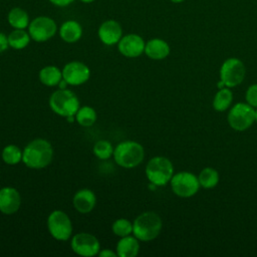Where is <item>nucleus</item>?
Returning a JSON list of instances; mask_svg holds the SVG:
<instances>
[{
    "label": "nucleus",
    "mask_w": 257,
    "mask_h": 257,
    "mask_svg": "<svg viewBox=\"0 0 257 257\" xmlns=\"http://www.w3.org/2000/svg\"><path fill=\"white\" fill-rule=\"evenodd\" d=\"M146 43L139 34L130 33L120 38L117 43V48L120 54L128 58L139 57L145 52Z\"/></svg>",
    "instance_id": "ddd939ff"
},
{
    "label": "nucleus",
    "mask_w": 257,
    "mask_h": 257,
    "mask_svg": "<svg viewBox=\"0 0 257 257\" xmlns=\"http://www.w3.org/2000/svg\"><path fill=\"white\" fill-rule=\"evenodd\" d=\"M96 111L94 108L88 105H84L82 107H79L77 112L75 113V120L81 125V126H91L96 121Z\"/></svg>",
    "instance_id": "5701e85b"
},
{
    "label": "nucleus",
    "mask_w": 257,
    "mask_h": 257,
    "mask_svg": "<svg viewBox=\"0 0 257 257\" xmlns=\"http://www.w3.org/2000/svg\"><path fill=\"white\" fill-rule=\"evenodd\" d=\"M111 230L113 234L118 237L128 236L133 233V223L127 219L119 218L112 223Z\"/></svg>",
    "instance_id": "cd10ccee"
},
{
    "label": "nucleus",
    "mask_w": 257,
    "mask_h": 257,
    "mask_svg": "<svg viewBox=\"0 0 257 257\" xmlns=\"http://www.w3.org/2000/svg\"><path fill=\"white\" fill-rule=\"evenodd\" d=\"M59 36L66 43H74L82 36V27L76 20H66L59 28Z\"/></svg>",
    "instance_id": "a211bd4d"
},
{
    "label": "nucleus",
    "mask_w": 257,
    "mask_h": 257,
    "mask_svg": "<svg viewBox=\"0 0 257 257\" xmlns=\"http://www.w3.org/2000/svg\"><path fill=\"white\" fill-rule=\"evenodd\" d=\"M112 145L105 140L97 141L92 148V152L94 156L99 160H107L113 155Z\"/></svg>",
    "instance_id": "bb28decb"
},
{
    "label": "nucleus",
    "mask_w": 257,
    "mask_h": 257,
    "mask_svg": "<svg viewBox=\"0 0 257 257\" xmlns=\"http://www.w3.org/2000/svg\"><path fill=\"white\" fill-rule=\"evenodd\" d=\"M51 4L57 6V7H66L70 5L74 0H48Z\"/></svg>",
    "instance_id": "7c9ffc66"
},
{
    "label": "nucleus",
    "mask_w": 257,
    "mask_h": 257,
    "mask_svg": "<svg viewBox=\"0 0 257 257\" xmlns=\"http://www.w3.org/2000/svg\"><path fill=\"white\" fill-rule=\"evenodd\" d=\"M9 47V42H8V36L5 35L4 33L0 32V53L7 50Z\"/></svg>",
    "instance_id": "c756f323"
},
{
    "label": "nucleus",
    "mask_w": 257,
    "mask_h": 257,
    "mask_svg": "<svg viewBox=\"0 0 257 257\" xmlns=\"http://www.w3.org/2000/svg\"><path fill=\"white\" fill-rule=\"evenodd\" d=\"M97 35L99 40L103 44L107 46H112L117 44L122 37V29L117 21L113 19H108L103 21L99 25Z\"/></svg>",
    "instance_id": "4468645a"
},
{
    "label": "nucleus",
    "mask_w": 257,
    "mask_h": 257,
    "mask_svg": "<svg viewBox=\"0 0 257 257\" xmlns=\"http://www.w3.org/2000/svg\"><path fill=\"white\" fill-rule=\"evenodd\" d=\"M255 121V110L250 104L237 103L228 114V122L232 128L238 132L247 130Z\"/></svg>",
    "instance_id": "6e6552de"
},
{
    "label": "nucleus",
    "mask_w": 257,
    "mask_h": 257,
    "mask_svg": "<svg viewBox=\"0 0 257 257\" xmlns=\"http://www.w3.org/2000/svg\"><path fill=\"white\" fill-rule=\"evenodd\" d=\"M56 31V22L48 16H37L28 25V33L31 39L36 42L49 40L55 35Z\"/></svg>",
    "instance_id": "0eeeda50"
},
{
    "label": "nucleus",
    "mask_w": 257,
    "mask_h": 257,
    "mask_svg": "<svg viewBox=\"0 0 257 257\" xmlns=\"http://www.w3.org/2000/svg\"><path fill=\"white\" fill-rule=\"evenodd\" d=\"M30 39L31 37L25 29H14L8 35L9 46L16 50L25 48L29 44Z\"/></svg>",
    "instance_id": "4be33fe9"
},
{
    "label": "nucleus",
    "mask_w": 257,
    "mask_h": 257,
    "mask_svg": "<svg viewBox=\"0 0 257 257\" xmlns=\"http://www.w3.org/2000/svg\"><path fill=\"white\" fill-rule=\"evenodd\" d=\"M50 235L58 241H66L72 234V224L68 215L60 210L52 211L47 218Z\"/></svg>",
    "instance_id": "423d86ee"
},
{
    "label": "nucleus",
    "mask_w": 257,
    "mask_h": 257,
    "mask_svg": "<svg viewBox=\"0 0 257 257\" xmlns=\"http://www.w3.org/2000/svg\"><path fill=\"white\" fill-rule=\"evenodd\" d=\"M53 158L51 144L44 139H35L28 143L22 153V162L30 169H43L47 167Z\"/></svg>",
    "instance_id": "f257e3e1"
},
{
    "label": "nucleus",
    "mask_w": 257,
    "mask_h": 257,
    "mask_svg": "<svg viewBox=\"0 0 257 257\" xmlns=\"http://www.w3.org/2000/svg\"><path fill=\"white\" fill-rule=\"evenodd\" d=\"M233 99V94L228 88H221L215 95L213 100V106L218 111H223L229 107Z\"/></svg>",
    "instance_id": "393cba45"
},
{
    "label": "nucleus",
    "mask_w": 257,
    "mask_h": 257,
    "mask_svg": "<svg viewBox=\"0 0 257 257\" xmlns=\"http://www.w3.org/2000/svg\"><path fill=\"white\" fill-rule=\"evenodd\" d=\"M145 53L151 59L161 60L170 54V46L163 39L153 38L146 43Z\"/></svg>",
    "instance_id": "f3484780"
},
{
    "label": "nucleus",
    "mask_w": 257,
    "mask_h": 257,
    "mask_svg": "<svg viewBox=\"0 0 257 257\" xmlns=\"http://www.w3.org/2000/svg\"><path fill=\"white\" fill-rule=\"evenodd\" d=\"M72 204L77 212L86 214L93 210L96 204V197L91 190L81 189L74 194Z\"/></svg>",
    "instance_id": "dca6fc26"
},
{
    "label": "nucleus",
    "mask_w": 257,
    "mask_h": 257,
    "mask_svg": "<svg viewBox=\"0 0 257 257\" xmlns=\"http://www.w3.org/2000/svg\"><path fill=\"white\" fill-rule=\"evenodd\" d=\"M49 106L53 112L63 117L75 115L80 107L76 94L66 88H59L50 95Z\"/></svg>",
    "instance_id": "20e7f679"
},
{
    "label": "nucleus",
    "mask_w": 257,
    "mask_h": 257,
    "mask_svg": "<svg viewBox=\"0 0 257 257\" xmlns=\"http://www.w3.org/2000/svg\"><path fill=\"white\" fill-rule=\"evenodd\" d=\"M246 100L251 106L257 107V84H253L247 89Z\"/></svg>",
    "instance_id": "c85d7f7f"
},
{
    "label": "nucleus",
    "mask_w": 257,
    "mask_h": 257,
    "mask_svg": "<svg viewBox=\"0 0 257 257\" xmlns=\"http://www.w3.org/2000/svg\"><path fill=\"white\" fill-rule=\"evenodd\" d=\"M171 187L177 196L188 198L198 192L200 184L195 175L188 172H181L172 177Z\"/></svg>",
    "instance_id": "9d476101"
},
{
    "label": "nucleus",
    "mask_w": 257,
    "mask_h": 257,
    "mask_svg": "<svg viewBox=\"0 0 257 257\" xmlns=\"http://www.w3.org/2000/svg\"><path fill=\"white\" fill-rule=\"evenodd\" d=\"M21 205L19 192L12 187H4L0 190V212L5 215L16 213Z\"/></svg>",
    "instance_id": "2eb2a0df"
},
{
    "label": "nucleus",
    "mask_w": 257,
    "mask_h": 257,
    "mask_svg": "<svg viewBox=\"0 0 257 257\" xmlns=\"http://www.w3.org/2000/svg\"><path fill=\"white\" fill-rule=\"evenodd\" d=\"M245 76V66L243 62L237 58H229L221 66L220 77L224 84L233 87L241 83Z\"/></svg>",
    "instance_id": "9b49d317"
},
{
    "label": "nucleus",
    "mask_w": 257,
    "mask_h": 257,
    "mask_svg": "<svg viewBox=\"0 0 257 257\" xmlns=\"http://www.w3.org/2000/svg\"><path fill=\"white\" fill-rule=\"evenodd\" d=\"M23 151L16 145L6 146L1 153L2 160L7 165H16L22 161Z\"/></svg>",
    "instance_id": "b1692460"
},
{
    "label": "nucleus",
    "mask_w": 257,
    "mask_h": 257,
    "mask_svg": "<svg viewBox=\"0 0 257 257\" xmlns=\"http://www.w3.org/2000/svg\"><path fill=\"white\" fill-rule=\"evenodd\" d=\"M140 251L139 239L128 235L120 237L116 244V254L119 257H136Z\"/></svg>",
    "instance_id": "6ab92c4d"
},
{
    "label": "nucleus",
    "mask_w": 257,
    "mask_h": 257,
    "mask_svg": "<svg viewBox=\"0 0 257 257\" xmlns=\"http://www.w3.org/2000/svg\"><path fill=\"white\" fill-rule=\"evenodd\" d=\"M161 230L162 220L155 212H144L133 223V234L139 241H152L159 236Z\"/></svg>",
    "instance_id": "f03ea898"
},
{
    "label": "nucleus",
    "mask_w": 257,
    "mask_h": 257,
    "mask_svg": "<svg viewBox=\"0 0 257 257\" xmlns=\"http://www.w3.org/2000/svg\"><path fill=\"white\" fill-rule=\"evenodd\" d=\"M174 168L171 161L165 157H155L149 161L146 167L148 180L156 186H165L173 177Z\"/></svg>",
    "instance_id": "39448f33"
},
{
    "label": "nucleus",
    "mask_w": 257,
    "mask_h": 257,
    "mask_svg": "<svg viewBox=\"0 0 257 257\" xmlns=\"http://www.w3.org/2000/svg\"><path fill=\"white\" fill-rule=\"evenodd\" d=\"M61 79H62V70H60L55 65L44 66L39 71V80L42 84L46 86L58 85Z\"/></svg>",
    "instance_id": "412c9836"
},
{
    "label": "nucleus",
    "mask_w": 257,
    "mask_h": 257,
    "mask_svg": "<svg viewBox=\"0 0 257 257\" xmlns=\"http://www.w3.org/2000/svg\"><path fill=\"white\" fill-rule=\"evenodd\" d=\"M79 1H81V2H83V3H91V2H93L94 0H79Z\"/></svg>",
    "instance_id": "f704fd0d"
},
{
    "label": "nucleus",
    "mask_w": 257,
    "mask_h": 257,
    "mask_svg": "<svg viewBox=\"0 0 257 257\" xmlns=\"http://www.w3.org/2000/svg\"><path fill=\"white\" fill-rule=\"evenodd\" d=\"M7 21L14 29H25L30 23L28 13L20 7H14L8 12Z\"/></svg>",
    "instance_id": "aec40b11"
},
{
    "label": "nucleus",
    "mask_w": 257,
    "mask_h": 257,
    "mask_svg": "<svg viewBox=\"0 0 257 257\" xmlns=\"http://www.w3.org/2000/svg\"><path fill=\"white\" fill-rule=\"evenodd\" d=\"M199 184L205 189L214 188L219 182V174L212 168H205L201 171L199 177Z\"/></svg>",
    "instance_id": "a878e982"
},
{
    "label": "nucleus",
    "mask_w": 257,
    "mask_h": 257,
    "mask_svg": "<svg viewBox=\"0 0 257 257\" xmlns=\"http://www.w3.org/2000/svg\"><path fill=\"white\" fill-rule=\"evenodd\" d=\"M68 85V83L62 78L60 81H59V83H58V86H59V88H61V89H64V88H66V86Z\"/></svg>",
    "instance_id": "473e14b6"
},
{
    "label": "nucleus",
    "mask_w": 257,
    "mask_h": 257,
    "mask_svg": "<svg viewBox=\"0 0 257 257\" xmlns=\"http://www.w3.org/2000/svg\"><path fill=\"white\" fill-rule=\"evenodd\" d=\"M255 120L257 121V109L255 110Z\"/></svg>",
    "instance_id": "c9c22d12"
},
{
    "label": "nucleus",
    "mask_w": 257,
    "mask_h": 257,
    "mask_svg": "<svg viewBox=\"0 0 257 257\" xmlns=\"http://www.w3.org/2000/svg\"><path fill=\"white\" fill-rule=\"evenodd\" d=\"M114 162L124 169H133L139 166L145 158V150L141 144L135 141H123L113 150Z\"/></svg>",
    "instance_id": "7ed1b4c3"
},
{
    "label": "nucleus",
    "mask_w": 257,
    "mask_h": 257,
    "mask_svg": "<svg viewBox=\"0 0 257 257\" xmlns=\"http://www.w3.org/2000/svg\"><path fill=\"white\" fill-rule=\"evenodd\" d=\"M70 246L75 254L83 257L98 255V252L100 251V244L97 238L86 232L75 234L70 241Z\"/></svg>",
    "instance_id": "1a4fd4ad"
},
{
    "label": "nucleus",
    "mask_w": 257,
    "mask_h": 257,
    "mask_svg": "<svg viewBox=\"0 0 257 257\" xmlns=\"http://www.w3.org/2000/svg\"><path fill=\"white\" fill-rule=\"evenodd\" d=\"M171 2H173V3H176V4H178V3H182L183 1H185V0H170Z\"/></svg>",
    "instance_id": "72a5a7b5"
},
{
    "label": "nucleus",
    "mask_w": 257,
    "mask_h": 257,
    "mask_svg": "<svg viewBox=\"0 0 257 257\" xmlns=\"http://www.w3.org/2000/svg\"><path fill=\"white\" fill-rule=\"evenodd\" d=\"M90 77V69L80 61H70L62 68V78L68 85H81Z\"/></svg>",
    "instance_id": "f8f14e48"
},
{
    "label": "nucleus",
    "mask_w": 257,
    "mask_h": 257,
    "mask_svg": "<svg viewBox=\"0 0 257 257\" xmlns=\"http://www.w3.org/2000/svg\"><path fill=\"white\" fill-rule=\"evenodd\" d=\"M99 257H116V252L110 250V249H102L98 252Z\"/></svg>",
    "instance_id": "2f4dec72"
}]
</instances>
